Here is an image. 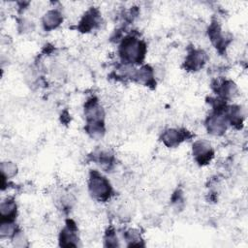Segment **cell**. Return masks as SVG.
<instances>
[{"instance_id": "obj_3", "label": "cell", "mask_w": 248, "mask_h": 248, "mask_svg": "<svg viewBox=\"0 0 248 248\" xmlns=\"http://www.w3.org/2000/svg\"><path fill=\"white\" fill-rule=\"evenodd\" d=\"M225 110L226 108L223 110H214L207 117L205 121V127L209 134L214 136H221L227 131L230 123Z\"/></svg>"}, {"instance_id": "obj_9", "label": "cell", "mask_w": 248, "mask_h": 248, "mask_svg": "<svg viewBox=\"0 0 248 248\" xmlns=\"http://www.w3.org/2000/svg\"><path fill=\"white\" fill-rule=\"evenodd\" d=\"M100 22V14L96 9H90L87 11L79 21L78 29L81 32H89L95 28Z\"/></svg>"}, {"instance_id": "obj_10", "label": "cell", "mask_w": 248, "mask_h": 248, "mask_svg": "<svg viewBox=\"0 0 248 248\" xmlns=\"http://www.w3.org/2000/svg\"><path fill=\"white\" fill-rule=\"evenodd\" d=\"M63 20V16L62 14L58 11V10H49L47 11L42 19L43 22V26L45 28V30L46 31H50L52 29L57 28L61 22Z\"/></svg>"}, {"instance_id": "obj_12", "label": "cell", "mask_w": 248, "mask_h": 248, "mask_svg": "<svg viewBox=\"0 0 248 248\" xmlns=\"http://www.w3.org/2000/svg\"><path fill=\"white\" fill-rule=\"evenodd\" d=\"M208 35H209L210 40L213 43V45L219 50H221L222 48L224 49L226 47V46H227L226 37L222 34L221 28L218 23H212L210 25V27L208 29Z\"/></svg>"}, {"instance_id": "obj_18", "label": "cell", "mask_w": 248, "mask_h": 248, "mask_svg": "<svg viewBox=\"0 0 248 248\" xmlns=\"http://www.w3.org/2000/svg\"><path fill=\"white\" fill-rule=\"evenodd\" d=\"M17 172V167L12 162H3L1 164V173L4 179L15 176Z\"/></svg>"}, {"instance_id": "obj_6", "label": "cell", "mask_w": 248, "mask_h": 248, "mask_svg": "<svg viewBox=\"0 0 248 248\" xmlns=\"http://www.w3.org/2000/svg\"><path fill=\"white\" fill-rule=\"evenodd\" d=\"M78 234L76 224L72 220H68L67 226L60 232V245L63 247L78 246Z\"/></svg>"}, {"instance_id": "obj_14", "label": "cell", "mask_w": 248, "mask_h": 248, "mask_svg": "<svg viewBox=\"0 0 248 248\" xmlns=\"http://www.w3.org/2000/svg\"><path fill=\"white\" fill-rule=\"evenodd\" d=\"M0 215L2 220L13 221L16 215V204L14 200L8 199L0 204Z\"/></svg>"}, {"instance_id": "obj_5", "label": "cell", "mask_w": 248, "mask_h": 248, "mask_svg": "<svg viewBox=\"0 0 248 248\" xmlns=\"http://www.w3.org/2000/svg\"><path fill=\"white\" fill-rule=\"evenodd\" d=\"M84 115L87 123L104 122L105 111L95 98H91L84 105Z\"/></svg>"}, {"instance_id": "obj_4", "label": "cell", "mask_w": 248, "mask_h": 248, "mask_svg": "<svg viewBox=\"0 0 248 248\" xmlns=\"http://www.w3.org/2000/svg\"><path fill=\"white\" fill-rule=\"evenodd\" d=\"M214 151L210 143L206 140H200L193 144V156L200 165H205L213 158Z\"/></svg>"}, {"instance_id": "obj_19", "label": "cell", "mask_w": 248, "mask_h": 248, "mask_svg": "<svg viewBox=\"0 0 248 248\" xmlns=\"http://www.w3.org/2000/svg\"><path fill=\"white\" fill-rule=\"evenodd\" d=\"M105 244L106 246H109V247L118 246V239L113 231H108V232L106 233Z\"/></svg>"}, {"instance_id": "obj_16", "label": "cell", "mask_w": 248, "mask_h": 248, "mask_svg": "<svg viewBox=\"0 0 248 248\" xmlns=\"http://www.w3.org/2000/svg\"><path fill=\"white\" fill-rule=\"evenodd\" d=\"M85 130L89 134L90 137H92L94 139H100V138L103 137V135L105 133L104 122H90V123H86Z\"/></svg>"}, {"instance_id": "obj_8", "label": "cell", "mask_w": 248, "mask_h": 248, "mask_svg": "<svg viewBox=\"0 0 248 248\" xmlns=\"http://www.w3.org/2000/svg\"><path fill=\"white\" fill-rule=\"evenodd\" d=\"M188 132L186 130L180 129H167L162 135V141L165 145L169 147H173L178 145L187 138Z\"/></svg>"}, {"instance_id": "obj_2", "label": "cell", "mask_w": 248, "mask_h": 248, "mask_svg": "<svg viewBox=\"0 0 248 248\" xmlns=\"http://www.w3.org/2000/svg\"><path fill=\"white\" fill-rule=\"evenodd\" d=\"M88 189L91 196L100 202L108 201L112 193L109 181L97 170H93L90 173Z\"/></svg>"}, {"instance_id": "obj_17", "label": "cell", "mask_w": 248, "mask_h": 248, "mask_svg": "<svg viewBox=\"0 0 248 248\" xmlns=\"http://www.w3.org/2000/svg\"><path fill=\"white\" fill-rule=\"evenodd\" d=\"M17 232L16 226L13 221L9 220H2L0 226V235L1 237H14L15 234Z\"/></svg>"}, {"instance_id": "obj_11", "label": "cell", "mask_w": 248, "mask_h": 248, "mask_svg": "<svg viewBox=\"0 0 248 248\" xmlns=\"http://www.w3.org/2000/svg\"><path fill=\"white\" fill-rule=\"evenodd\" d=\"M133 79L145 85H153L155 83L153 70L147 65L142 66L140 69H136Z\"/></svg>"}, {"instance_id": "obj_7", "label": "cell", "mask_w": 248, "mask_h": 248, "mask_svg": "<svg viewBox=\"0 0 248 248\" xmlns=\"http://www.w3.org/2000/svg\"><path fill=\"white\" fill-rule=\"evenodd\" d=\"M206 55L205 52L202 49H193L191 50L185 59V68L188 71L196 72L202 69L205 63Z\"/></svg>"}, {"instance_id": "obj_13", "label": "cell", "mask_w": 248, "mask_h": 248, "mask_svg": "<svg viewBox=\"0 0 248 248\" xmlns=\"http://www.w3.org/2000/svg\"><path fill=\"white\" fill-rule=\"evenodd\" d=\"M225 111H226V115L228 117L229 123L233 126L240 127L244 119V113H243L242 108L240 106H231V107H227Z\"/></svg>"}, {"instance_id": "obj_1", "label": "cell", "mask_w": 248, "mask_h": 248, "mask_svg": "<svg viewBox=\"0 0 248 248\" xmlns=\"http://www.w3.org/2000/svg\"><path fill=\"white\" fill-rule=\"evenodd\" d=\"M146 52L145 44L135 36L125 37L119 46V55L125 64H140Z\"/></svg>"}, {"instance_id": "obj_15", "label": "cell", "mask_w": 248, "mask_h": 248, "mask_svg": "<svg viewBox=\"0 0 248 248\" xmlns=\"http://www.w3.org/2000/svg\"><path fill=\"white\" fill-rule=\"evenodd\" d=\"M216 91L220 95L221 99L227 100V99L232 98L236 94L237 87L232 81L225 80V81L218 83Z\"/></svg>"}]
</instances>
